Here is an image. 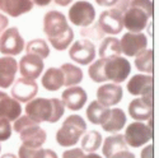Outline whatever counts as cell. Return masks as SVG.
I'll return each mask as SVG.
<instances>
[{
  "instance_id": "obj_10",
  "label": "cell",
  "mask_w": 159,
  "mask_h": 158,
  "mask_svg": "<svg viewBox=\"0 0 159 158\" xmlns=\"http://www.w3.org/2000/svg\"><path fill=\"white\" fill-rule=\"evenodd\" d=\"M98 26L103 31V33H107V35L121 33L124 30L122 13L115 8L102 12L98 18Z\"/></svg>"
},
{
  "instance_id": "obj_38",
  "label": "cell",
  "mask_w": 159,
  "mask_h": 158,
  "mask_svg": "<svg viewBox=\"0 0 159 158\" xmlns=\"http://www.w3.org/2000/svg\"><path fill=\"white\" fill-rule=\"evenodd\" d=\"M111 158H136L135 154L130 152V151H120V152H117L115 153Z\"/></svg>"
},
{
  "instance_id": "obj_35",
  "label": "cell",
  "mask_w": 159,
  "mask_h": 158,
  "mask_svg": "<svg viewBox=\"0 0 159 158\" xmlns=\"http://www.w3.org/2000/svg\"><path fill=\"white\" fill-rule=\"evenodd\" d=\"M84 151L82 148H73V149H68L62 153V158H83Z\"/></svg>"
},
{
  "instance_id": "obj_40",
  "label": "cell",
  "mask_w": 159,
  "mask_h": 158,
  "mask_svg": "<svg viewBox=\"0 0 159 158\" xmlns=\"http://www.w3.org/2000/svg\"><path fill=\"white\" fill-rule=\"evenodd\" d=\"M118 0H96L99 7H115Z\"/></svg>"
},
{
  "instance_id": "obj_36",
  "label": "cell",
  "mask_w": 159,
  "mask_h": 158,
  "mask_svg": "<svg viewBox=\"0 0 159 158\" xmlns=\"http://www.w3.org/2000/svg\"><path fill=\"white\" fill-rule=\"evenodd\" d=\"M130 2L131 0H118V2L116 3V5H115V9H117L118 12H121L124 14V13L127 10L129 5H130Z\"/></svg>"
},
{
  "instance_id": "obj_1",
  "label": "cell",
  "mask_w": 159,
  "mask_h": 158,
  "mask_svg": "<svg viewBox=\"0 0 159 158\" xmlns=\"http://www.w3.org/2000/svg\"><path fill=\"white\" fill-rule=\"evenodd\" d=\"M131 72V64L126 58L115 56L108 59H98L90 64L88 74L96 83L112 81L115 84H120L126 81Z\"/></svg>"
},
{
  "instance_id": "obj_21",
  "label": "cell",
  "mask_w": 159,
  "mask_h": 158,
  "mask_svg": "<svg viewBox=\"0 0 159 158\" xmlns=\"http://www.w3.org/2000/svg\"><path fill=\"white\" fill-rule=\"evenodd\" d=\"M32 8V0H0V10L14 18L31 12Z\"/></svg>"
},
{
  "instance_id": "obj_19",
  "label": "cell",
  "mask_w": 159,
  "mask_h": 158,
  "mask_svg": "<svg viewBox=\"0 0 159 158\" xmlns=\"http://www.w3.org/2000/svg\"><path fill=\"white\" fill-rule=\"evenodd\" d=\"M18 63L13 56L0 58V88H9L14 83Z\"/></svg>"
},
{
  "instance_id": "obj_29",
  "label": "cell",
  "mask_w": 159,
  "mask_h": 158,
  "mask_svg": "<svg viewBox=\"0 0 159 158\" xmlns=\"http://www.w3.org/2000/svg\"><path fill=\"white\" fill-rule=\"evenodd\" d=\"M82 139V149L89 153L96 152L102 146V135L97 130H89L83 134Z\"/></svg>"
},
{
  "instance_id": "obj_33",
  "label": "cell",
  "mask_w": 159,
  "mask_h": 158,
  "mask_svg": "<svg viewBox=\"0 0 159 158\" xmlns=\"http://www.w3.org/2000/svg\"><path fill=\"white\" fill-rule=\"evenodd\" d=\"M129 7H136L141 10H144L147 14L149 16V18L153 17V2L152 0H131Z\"/></svg>"
},
{
  "instance_id": "obj_6",
  "label": "cell",
  "mask_w": 159,
  "mask_h": 158,
  "mask_svg": "<svg viewBox=\"0 0 159 158\" xmlns=\"http://www.w3.org/2000/svg\"><path fill=\"white\" fill-rule=\"evenodd\" d=\"M124 139L129 147L140 148L153 139V130L141 121H135L126 128Z\"/></svg>"
},
{
  "instance_id": "obj_15",
  "label": "cell",
  "mask_w": 159,
  "mask_h": 158,
  "mask_svg": "<svg viewBox=\"0 0 159 158\" xmlns=\"http://www.w3.org/2000/svg\"><path fill=\"white\" fill-rule=\"evenodd\" d=\"M43 68H45L43 59L28 54L23 56L18 64V69L22 78L31 79V81H36L38 77H41Z\"/></svg>"
},
{
  "instance_id": "obj_2",
  "label": "cell",
  "mask_w": 159,
  "mask_h": 158,
  "mask_svg": "<svg viewBox=\"0 0 159 158\" xmlns=\"http://www.w3.org/2000/svg\"><path fill=\"white\" fill-rule=\"evenodd\" d=\"M43 32L51 46L57 51L66 50L74 40V32L61 12L50 10L43 17Z\"/></svg>"
},
{
  "instance_id": "obj_12",
  "label": "cell",
  "mask_w": 159,
  "mask_h": 158,
  "mask_svg": "<svg viewBox=\"0 0 159 158\" xmlns=\"http://www.w3.org/2000/svg\"><path fill=\"white\" fill-rule=\"evenodd\" d=\"M120 46H121V52L126 56H136L140 51L145 50L148 46L147 35L141 32L139 33L127 32L120 40Z\"/></svg>"
},
{
  "instance_id": "obj_4",
  "label": "cell",
  "mask_w": 159,
  "mask_h": 158,
  "mask_svg": "<svg viewBox=\"0 0 159 158\" xmlns=\"http://www.w3.org/2000/svg\"><path fill=\"white\" fill-rule=\"evenodd\" d=\"M11 128L14 129L16 133L19 134V139L22 140V144L27 147L39 148L47 140L46 131L38 124L32 121L27 115L19 116L14 121V126Z\"/></svg>"
},
{
  "instance_id": "obj_25",
  "label": "cell",
  "mask_w": 159,
  "mask_h": 158,
  "mask_svg": "<svg viewBox=\"0 0 159 158\" xmlns=\"http://www.w3.org/2000/svg\"><path fill=\"white\" fill-rule=\"evenodd\" d=\"M110 107H106V106H102V105L98 102V101H92L89 103V106L87 107V117L88 120L94 124V125H102L107 117L110 115Z\"/></svg>"
},
{
  "instance_id": "obj_30",
  "label": "cell",
  "mask_w": 159,
  "mask_h": 158,
  "mask_svg": "<svg viewBox=\"0 0 159 158\" xmlns=\"http://www.w3.org/2000/svg\"><path fill=\"white\" fill-rule=\"evenodd\" d=\"M25 52L28 55H36L41 59H46L50 55V47L47 45V42L42 38H34L25 46Z\"/></svg>"
},
{
  "instance_id": "obj_7",
  "label": "cell",
  "mask_w": 159,
  "mask_h": 158,
  "mask_svg": "<svg viewBox=\"0 0 159 158\" xmlns=\"http://www.w3.org/2000/svg\"><path fill=\"white\" fill-rule=\"evenodd\" d=\"M24 50V40L17 27L7 28L0 36V52L5 56H17Z\"/></svg>"
},
{
  "instance_id": "obj_44",
  "label": "cell",
  "mask_w": 159,
  "mask_h": 158,
  "mask_svg": "<svg viewBox=\"0 0 159 158\" xmlns=\"http://www.w3.org/2000/svg\"><path fill=\"white\" fill-rule=\"evenodd\" d=\"M0 158H18L16 154H13V153H4Z\"/></svg>"
},
{
  "instance_id": "obj_11",
  "label": "cell",
  "mask_w": 159,
  "mask_h": 158,
  "mask_svg": "<svg viewBox=\"0 0 159 158\" xmlns=\"http://www.w3.org/2000/svg\"><path fill=\"white\" fill-rule=\"evenodd\" d=\"M129 115L136 121H145L153 117V92L132 100L129 105Z\"/></svg>"
},
{
  "instance_id": "obj_41",
  "label": "cell",
  "mask_w": 159,
  "mask_h": 158,
  "mask_svg": "<svg viewBox=\"0 0 159 158\" xmlns=\"http://www.w3.org/2000/svg\"><path fill=\"white\" fill-rule=\"evenodd\" d=\"M41 158H57V154L52 149H45Z\"/></svg>"
},
{
  "instance_id": "obj_45",
  "label": "cell",
  "mask_w": 159,
  "mask_h": 158,
  "mask_svg": "<svg viewBox=\"0 0 159 158\" xmlns=\"http://www.w3.org/2000/svg\"><path fill=\"white\" fill-rule=\"evenodd\" d=\"M83 158H102L99 154H96V153H89L87 156H84Z\"/></svg>"
},
{
  "instance_id": "obj_14",
  "label": "cell",
  "mask_w": 159,
  "mask_h": 158,
  "mask_svg": "<svg viewBox=\"0 0 159 158\" xmlns=\"http://www.w3.org/2000/svg\"><path fill=\"white\" fill-rule=\"evenodd\" d=\"M38 93V84L36 81L18 78L11 87V96L18 102H30Z\"/></svg>"
},
{
  "instance_id": "obj_27",
  "label": "cell",
  "mask_w": 159,
  "mask_h": 158,
  "mask_svg": "<svg viewBox=\"0 0 159 158\" xmlns=\"http://www.w3.org/2000/svg\"><path fill=\"white\" fill-rule=\"evenodd\" d=\"M60 69L64 75V86L66 87L76 86L83 81V70L79 67H75L74 64L65 63L60 67Z\"/></svg>"
},
{
  "instance_id": "obj_20",
  "label": "cell",
  "mask_w": 159,
  "mask_h": 158,
  "mask_svg": "<svg viewBox=\"0 0 159 158\" xmlns=\"http://www.w3.org/2000/svg\"><path fill=\"white\" fill-rule=\"evenodd\" d=\"M20 114V103L5 92L0 91V118H7L8 121H16Z\"/></svg>"
},
{
  "instance_id": "obj_17",
  "label": "cell",
  "mask_w": 159,
  "mask_h": 158,
  "mask_svg": "<svg viewBox=\"0 0 159 158\" xmlns=\"http://www.w3.org/2000/svg\"><path fill=\"white\" fill-rule=\"evenodd\" d=\"M88 101V95L82 87H69L61 93V102L71 111H79Z\"/></svg>"
},
{
  "instance_id": "obj_5",
  "label": "cell",
  "mask_w": 159,
  "mask_h": 158,
  "mask_svg": "<svg viewBox=\"0 0 159 158\" xmlns=\"http://www.w3.org/2000/svg\"><path fill=\"white\" fill-rule=\"evenodd\" d=\"M87 131L85 120L80 115H70L65 118L61 128L56 131V142L59 146L69 148L74 147Z\"/></svg>"
},
{
  "instance_id": "obj_37",
  "label": "cell",
  "mask_w": 159,
  "mask_h": 158,
  "mask_svg": "<svg viewBox=\"0 0 159 158\" xmlns=\"http://www.w3.org/2000/svg\"><path fill=\"white\" fill-rule=\"evenodd\" d=\"M141 158H154V147L152 144L147 146L143 151H141Z\"/></svg>"
},
{
  "instance_id": "obj_9",
  "label": "cell",
  "mask_w": 159,
  "mask_h": 158,
  "mask_svg": "<svg viewBox=\"0 0 159 158\" xmlns=\"http://www.w3.org/2000/svg\"><path fill=\"white\" fill-rule=\"evenodd\" d=\"M69 56L73 61L78 64L88 65L93 63L96 59V46L89 40H78L71 45L69 50Z\"/></svg>"
},
{
  "instance_id": "obj_22",
  "label": "cell",
  "mask_w": 159,
  "mask_h": 158,
  "mask_svg": "<svg viewBox=\"0 0 159 158\" xmlns=\"http://www.w3.org/2000/svg\"><path fill=\"white\" fill-rule=\"evenodd\" d=\"M126 114L124 112V110L121 109H111L110 110V115L107 117L103 124H102V129L107 133H117L125 128L126 125Z\"/></svg>"
},
{
  "instance_id": "obj_3",
  "label": "cell",
  "mask_w": 159,
  "mask_h": 158,
  "mask_svg": "<svg viewBox=\"0 0 159 158\" xmlns=\"http://www.w3.org/2000/svg\"><path fill=\"white\" fill-rule=\"evenodd\" d=\"M25 115L36 124L57 123L64 115L65 106L59 98H33L24 107Z\"/></svg>"
},
{
  "instance_id": "obj_32",
  "label": "cell",
  "mask_w": 159,
  "mask_h": 158,
  "mask_svg": "<svg viewBox=\"0 0 159 158\" xmlns=\"http://www.w3.org/2000/svg\"><path fill=\"white\" fill-rule=\"evenodd\" d=\"M43 148H33V147H27L22 144L18 149V158H41L43 154Z\"/></svg>"
},
{
  "instance_id": "obj_46",
  "label": "cell",
  "mask_w": 159,
  "mask_h": 158,
  "mask_svg": "<svg viewBox=\"0 0 159 158\" xmlns=\"http://www.w3.org/2000/svg\"><path fill=\"white\" fill-rule=\"evenodd\" d=\"M0 152H2V147H0Z\"/></svg>"
},
{
  "instance_id": "obj_18",
  "label": "cell",
  "mask_w": 159,
  "mask_h": 158,
  "mask_svg": "<svg viewBox=\"0 0 159 158\" xmlns=\"http://www.w3.org/2000/svg\"><path fill=\"white\" fill-rule=\"evenodd\" d=\"M154 79L152 74H135L127 82V92L132 96H145L153 92Z\"/></svg>"
},
{
  "instance_id": "obj_28",
  "label": "cell",
  "mask_w": 159,
  "mask_h": 158,
  "mask_svg": "<svg viewBox=\"0 0 159 158\" xmlns=\"http://www.w3.org/2000/svg\"><path fill=\"white\" fill-rule=\"evenodd\" d=\"M135 67L139 72L152 74L153 68V49H145L135 56Z\"/></svg>"
},
{
  "instance_id": "obj_23",
  "label": "cell",
  "mask_w": 159,
  "mask_h": 158,
  "mask_svg": "<svg viewBox=\"0 0 159 158\" xmlns=\"http://www.w3.org/2000/svg\"><path fill=\"white\" fill-rule=\"evenodd\" d=\"M41 83L45 89L50 92H55L59 91L61 87H64V75L60 68H54L51 67L48 68L45 74L42 75Z\"/></svg>"
},
{
  "instance_id": "obj_8",
  "label": "cell",
  "mask_w": 159,
  "mask_h": 158,
  "mask_svg": "<svg viewBox=\"0 0 159 158\" xmlns=\"http://www.w3.org/2000/svg\"><path fill=\"white\" fill-rule=\"evenodd\" d=\"M69 19L79 27H88L96 19V9L89 2H76L69 9Z\"/></svg>"
},
{
  "instance_id": "obj_43",
  "label": "cell",
  "mask_w": 159,
  "mask_h": 158,
  "mask_svg": "<svg viewBox=\"0 0 159 158\" xmlns=\"http://www.w3.org/2000/svg\"><path fill=\"white\" fill-rule=\"evenodd\" d=\"M54 2H55V4H57L60 7H66V5L71 4L73 0H54Z\"/></svg>"
},
{
  "instance_id": "obj_39",
  "label": "cell",
  "mask_w": 159,
  "mask_h": 158,
  "mask_svg": "<svg viewBox=\"0 0 159 158\" xmlns=\"http://www.w3.org/2000/svg\"><path fill=\"white\" fill-rule=\"evenodd\" d=\"M8 24H9L8 17L0 13V33H3V32L5 31V28L8 27Z\"/></svg>"
},
{
  "instance_id": "obj_26",
  "label": "cell",
  "mask_w": 159,
  "mask_h": 158,
  "mask_svg": "<svg viewBox=\"0 0 159 158\" xmlns=\"http://www.w3.org/2000/svg\"><path fill=\"white\" fill-rule=\"evenodd\" d=\"M121 46H120V40L116 37H106L102 40L99 45L98 55L99 59H108L115 56H121Z\"/></svg>"
},
{
  "instance_id": "obj_42",
  "label": "cell",
  "mask_w": 159,
  "mask_h": 158,
  "mask_svg": "<svg viewBox=\"0 0 159 158\" xmlns=\"http://www.w3.org/2000/svg\"><path fill=\"white\" fill-rule=\"evenodd\" d=\"M52 0H32V3L36 4L37 7H47Z\"/></svg>"
},
{
  "instance_id": "obj_24",
  "label": "cell",
  "mask_w": 159,
  "mask_h": 158,
  "mask_svg": "<svg viewBox=\"0 0 159 158\" xmlns=\"http://www.w3.org/2000/svg\"><path fill=\"white\" fill-rule=\"evenodd\" d=\"M120 151H127V144L124 139V135L121 134H115L110 135L104 139L103 147H102V153L106 158H111L115 153Z\"/></svg>"
},
{
  "instance_id": "obj_34",
  "label": "cell",
  "mask_w": 159,
  "mask_h": 158,
  "mask_svg": "<svg viewBox=\"0 0 159 158\" xmlns=\"http://www.w3.org/2000/svg\"><path fill=\"white\" fill-rule=\"evenodd\" d=\"M11 135V125L7 118H0V142H7Z\"/></svg>"
},
{
  "instance_id": "obj_13",
  "label": "cell",
  "mask_w": 159,
  "mask_h": 158,
  "mask_svg": "<svg viewBox=\"0 0 159 158\" xmlns=\"http://www.w3.org/2000/svg\"><path fill=\"white\" fill-rule=\"evenodd\" d=\"M149 16L144 10L136 8V7H129L127 10L122 14L124 27L129 30V32L139 33L141 32L148 24Z\"/></svg>"
},
{
  "instance_id": "obj_16",
  "label": "cell",
  "mask_w": 159,
  "mask_h": 158,
  "mask_svg": "<svg viewBox=\"0 0 159 158\" xmlns=\"http://www.w3.org/2000/svg\"><path fill=\"white\" fill-rule=\"evenodd\" d=\"M124 96V89L120 84L106 83L97 89V101L106 107L116 106L121 102Z\"/></svg>"
},
{
  "instance_id": "obj_31",
  "label": "cell",
  "mask_w": 159,
  "mask_h": 158,
  "mask_svg": "<svg viewBox=\"0 0 159 158\" xmlns=\"http://www.w3.org/2000/svg\"><path fill=\"white\" fill-rule=\"evenodd\" d=\"M80 35L84 40H92V41H101V40H103L104 37V33L103 31L99 28L98 23L96 24H90L88 26V27H84L80 30Z\"/></svg>"
}]
</instances>
